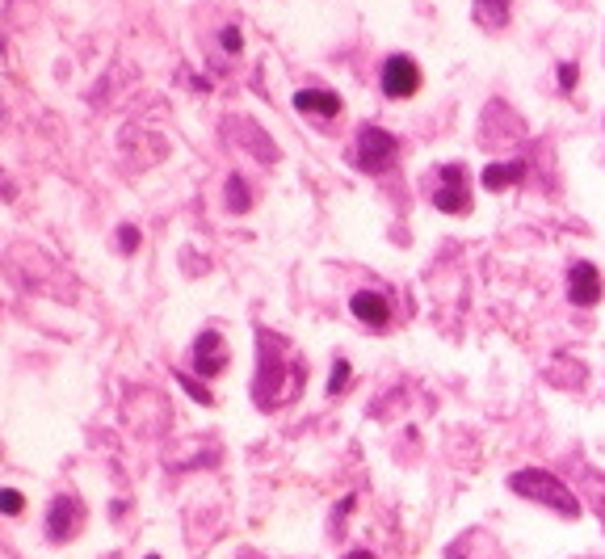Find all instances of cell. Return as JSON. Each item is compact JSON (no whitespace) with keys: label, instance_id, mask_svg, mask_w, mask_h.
Returning <instances> with one entry per match:
<instances>
[{"label":"cell","instance_id":"obj_16","mask_svg":"<svg viewBox=\"0 0 605 559\" xmlns=\"http://www.w3.org/2000/svg\"><path fill=\"white\" fill-rule=\"evenodd\" d=\"M559 85L576 89V63H559Z\"/></svg>","mask_w":605,"mask_h":559},{"label":"cell","instance_id":"obj_7","mask_svg":"<svg viewBox=\"0 0 605 559\" xmlns=\"http://www.w3.org/2000/svg\"><path fill=\"white\" fill-rule=\"evenodd\" d=\"M349 307H353V316L362 320V324H370V329H383V324L391 320L387 294H378V291H358Z\"/></svg>","mask_w":605,"mask_h":559},{"label":"cell","instance_id":"obj_20","mask_svg":"<svg viewBox=\"0 0 605 559\" xmlns=\"http://www.w3.org/2000/svg\"><path fill=\"white\" fill-rule=\"evenodd\" d=\"M147 559H160V555H147Z\"/></svg>","mask_w":605,"mask_h":559},{"label":"cell","instance_id":"obj_9","mask_svg":"<svg viewBox=\"0 0 605 559\" xmlns=\"http://www.w3.org/2000/svg\"><path fill=\"white\" fill-rule=\"evenodd\" d=\"M526 177V164L521 160H497L484 169V185L488 190H505V185H517Z\"/></svg>","mask_w":605,"mask_h":559},{"label":"cell","instance_id":"obj_15","mask_svg":"<svg viewBox=\"0 0 605 559\" xmlns=\"http://www.w3.org/2000/svg\"><path fill=\"white\" fill-rule=\"evenodd\" d=\"M118 236H122V253H135V248H139V228H131V223H126V228H122L118 231Z\"/></svg>","mask_w":605,"mask_h":559},{"label":"cell","instance_id":"obj_10","mask_svg":"<svg viewBox=\"0 0 605 559\" xmlns=\"http://www.w3.org/2000/svg\"><path fill=\"white\" fill-rule=\"evenodd\" d=\"M76 526V500L60 497L55 505H51V522H47V535L55 538V543H63L68 538V530Z\"/></svg>","mask_w":605,"mask_h":559},{"label":"cell","instance_id":"obj_14","mask_svg":"<svg viewBox=\"0 0 605 559\" xmlns=\"http://www.w3.org/2000/svg\"><path fill=\"white\" fill-rule=\"evenodd\" d=\"M345 383H349V362H337V366H332V378H328V391L337 396Z\"/></svg>","mask_w":605,"mask_h":559},{"label":"cell","instance_id":"obj_3","mask_svg":"<svg viewBox=\"0 0 605 559\" xmlns=\"http://www.w3.org/2000/svg\"><path fill=\"white\" fill-rule=\"evenodd\" d=\"M433 202H437V210H446V215H462V210L471 207V190H467V172H462V164H446V169L437 172Z\"/></svg>","mask_w":605,"mask_h":559},{"label":"cell","instance_id":"obj_2","mask_svg":"<svg viewBox=\"0 0 605 559\" xmlns=\"http://www.w3.org/2000/svg\"><path fill=\"white\" fill-rule=\"evenodd\" d=\"M396 152H400V144H396V135H387L383 126H362V131H358V164H362L366 172L391 169Z\"/></svg>","mask_w":605,"mask_h":559},{"label":"cell","instance_id":"obj_19","mask_svg":"<svg viewBox=\"0 0 605 559\" xmlns=\"http://www.w3.org/2000/svg\"><path fill=\"white\" fill-rule=\"evenodd\" d=\"M345 559H375V555H366V551H353V555H345Z\"/></svg>","mask_w":605,"mask_h":559},{"label":"cell","instance_id":"obj_21","mask_svg":"<svg viewBox=\"0 0 605 559\" xmlns=\"http://www.w3.org/2000/svg\"><path fill=\"white\" fill-rule=\"evenodd\" d=\"M601 517H605V505H601Z\"/></svg>","mask_w":605,"mask_h":559},{"label":"cell","instance_id":"obj_5","mask_svg":"<svg viewBox=\"0 0 605 559\" xmlns=\"http://www.w3.org/2000/svg\"><path fill=\"white\" fill-rule=\"evenodd\" d=\"M568 299L576 307H593L601 299V274H597L589 261H576L568 269Z\"/></svg>","mask_w":605,"mask_h":559},{"label":"cell","instance_id":"obj_11","mask_svg":"<svg viewBox=\"0 0 605 559\" xmlns=\"http://www.w3.org/2000/svg\"><path fill=\"white\" fill-rule=\"evenodd\" d=\"M475 22L484 30H500L508 22V0H475Z\"/></svg>","mask_w":605,"mask_h":559},{"label":"cell","instance_id":"obj_18","mask_svg":"<svg viewBox=\"0 0 605 559\" xmlns=\"http://www.w3.org/2000/svg\"><path fill=\"white\" fill-rule=\"evenodd\" d=\"M223 47H228V51H240V47H244V42H240V30H231V25H228V30H223Z\"/></svg>","mask_w":605,"mask_h":559},{"label":"cell","instance_id":"obj_12","mask_svg":"<svg viewBox=\"0 0 605 559\" xmlns=\"http://www.w3.org/2000/svg\"><path fill=\"white\" fill-rule=\"evenodd\" d=\"M228 207L231 210H248V207H253V202H248V185H244L240 177H231V182H228Z\"/></svg>","mask_w":605,"mask_h":559},{"label":"cell","instance_id":"obj_13","mask_svg":"<svg viewBox=\"0 0 605 559\" xmlns=\"http://www.w3.org/2000/svg\"><path fill=\"white\" fill-rule=\"evenodd\" d=\"M22 505H25V497L17 492V488H0V513H22Z\"/></svg>","mask_w":605,"mask_h":559},{"label":"cell","instance_id":"obj_1","mask_svg":"<svg viewBox=\"0 0 605 559\" xmlns=\"http://www.w3.org/2000/svg\"><path fill=\"white\" fill-rule=\"evenodd\" d=\"M513 492L538 500V505H551V509L563 513V517H576V513H581L576 497H572L568 488L559 484L551 471H517V475H513Z\"/></svg>","mask_w":605,"mask_h":559},{"label":"cell","instance_id":"obj_4","mask_svg":"<svg viewBox=\"0 0 605 559\" xmlns=\"http://www.w3.org/2000/svg\"><path fill=\"white\" fill-rule=\"evenodd\" d=\"M421 89V72H416V63L408 60V55H396V60H387V68H383V93L396 101L412 98Z\"/></svg>","mask_w":605,"mask_h":559},{"label":"cell","instance_id":"obj_8","mask_svg":"<svg viewBox=\"0 0 605 559\" xmlns=\"http://www.w3.org/2000/svg\"><path fill=\"white\" fill-rule=\"evenodd\" d=\"M294 106L302 114H320V118H337L340 114V98L337 93H324V89H299L294 93Z\"/></svg>","mask_w":605,"mask_h":559},{"label":"cell","instance_id":"obj_6","mask_svg":"<svg viewBox=\"0 0 605 559\" xmlns=\"http://www.w3.org/2000/svg\"><path fill=\"white\" fill-rule=\"evenodd\" d=\"M194 366H198V375H223V366H228V349H223V337H219V332H202V337H198Z\"/></svg>","mask_w":605,"mask_h":559},{"label":"cell","instance_id":"obj_17","mask_svg":"<svg viewBox=\"0 0 605 559\" xmlns=\"http://www.w3.org/2000/svg\"><path fill=\"white\" fill-rule=\"evenodd\" d=\"M182 383H185V391H190V396H194L198 404H210V391H206V387H198L194 378H185V375H182Z\"/></svg>","mask_w":605,"mask_h":559}]
</instances>
